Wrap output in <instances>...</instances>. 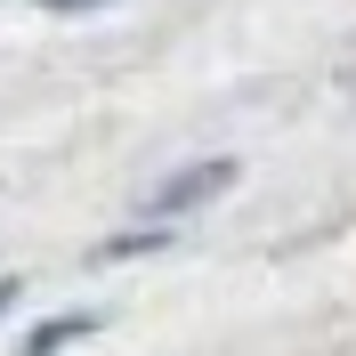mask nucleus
Here are the masks:
<instances>
[{
  "mask_svg": "<svg viewBox=\"0 0 356 356\" xmlns=\"http://www.w3.org/2000/svg\"><path fill=\"white\" fill-rule=\"evenodd\" d=\"M49 8H57V17H73V8H97V0H49Z\"/></svg>",
  "mask_w": 356,
  "mask_h": 356,
  "instance_id": "nucleus-3",
  "label": "nucleus"
},
{
  "mask_svg": "<svg viewBox=\"0 0 356 356\" xmlns=\"http://www.w3.org/2000/svg\"><path fill=\"white\" fill-rule=\"evenodd\" d=\"M81 332H89V316H65V324H41V332L24 340V356H57L65 340H81Z\"/></svg>",
  "mask_w": 356,
  "mask_h": 356,
  "instance_id": "nucleus-2",
  "label": "nucleus"
},
{
  "mask_svg": "<svg viewBox=\"0 0 356 356\" xmlns=\"http://www.w3.org/2000/svg\"><path fill=\"white\" fill-rule=\"evenodd\" d=\"M8 300H17V275H8V284H0V316H8Z\"/></svg>",
  "mask_w": 356,
  "mask_h": 356,
  "instance_id": "nucleus-4",
  "label": "nucleus"
},
{
  "mask_svg": "<svg viewBox=\"0 0 356 356\" xmlns=\"http://www.w3.org/2000/svg\"><path fill=\"white\" fill-rule=\"evenodd\" d=\"M235 170H243V162H227V154H211V162H195V170H178V178H162L154 195H146V211H154V219H178V211H202V202H219L227 186H235Z\"/></svg>",
  "mask_w": 356,
  "mask_h": 356,
  "instance_id": "nucleus-1",
  "label": "nucleus"
}]
</instances>
